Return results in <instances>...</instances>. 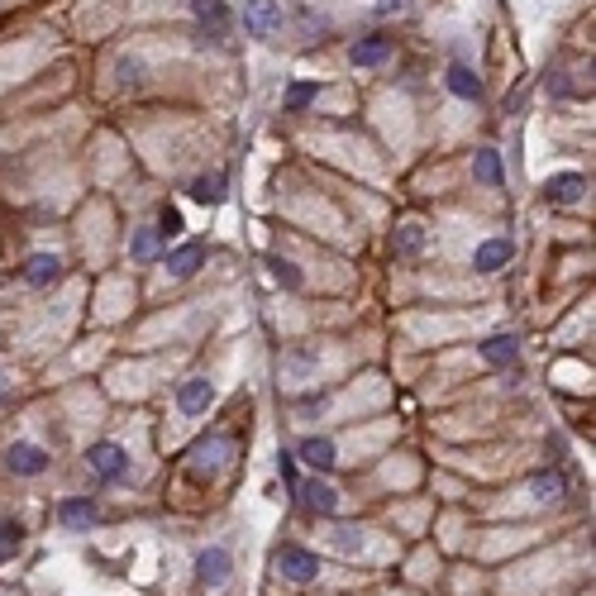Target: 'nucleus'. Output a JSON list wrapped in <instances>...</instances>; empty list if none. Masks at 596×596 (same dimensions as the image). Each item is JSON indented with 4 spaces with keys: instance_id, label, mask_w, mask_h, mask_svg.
<instances>
[{
    "instance_id": "obj_1",
    "label": "nucleus",
    "mask_w": 596,
    "mask_h": 596,
    "mask_svg": "<svg viewBox=\"0 0 596 596\" xmlns=\"http://www.w3.org/2000/svg\"><path fill=\"white\" fill-rule=\"evenodd\" d=\"M272 568L282 572L287 582H310L315 572H320V559H315L310 549H301V544H282L272 553Z\"/></svg>"
},
{
    "instance_id": "obj_2",
    "label": "nucleus",
    "mask_w": 596,
    "mask_h": 596,
    "mask_svg": "<svg viewBox=\"0 0 596 596\" xmlns=\"http://www.w3.org/2000/svg\"><path fill=\"white\" fill-rule=\"evenodd\" d=\"M191 15H196V25H201V38L196 44L205 48H215L220 38H225V29H229V5L225 0H191Z\"/></svg>"
},
{
    "instance_id": "obj_3",
    "label": "nucleus",
    "mask_w": 596,
    "mask_h": 596,
    "mask_svg": "<svg viewBox=\"0 0 596 596\" xmlns=\"http://www.w3.org/2000/svg\"><path fill=\"white\" fill-rule=\"evenodd\" d=\"M87 467H91V477H96V482H120V477H124V467H130V454H124L120 444H91Z\"/></svg>"
},
{
    "instance_id": "obj_4",
    "label": "nucleus",
    "mask_w": 596,
    "mask_h": 596,
    "mask_svg": "<svg viewBox=\"0 0 596 596\" xmlns=\"http://www.w3.org/2000/svg\"><path fill=\"white\" fill-rule=\"evenodd\" d=\"M244 29L253 38H272L282 29V0H248L244 5Z\"/></svg>"
},
{
    "instance_id": "obj_5",
    "label": "nucleus",
    "mask_w": 596,
    "mask_h": 596,
    "mask_svg": "<svg viewBox=\"0 0 596 596\" xmlns=\"http://www.w3.org/2000/svg\"><path fill=\"white\" fill-rule=\"evenodd\" d=\"M234 454V444L225 439V434H210L205 444H196V454H191V473H196V477H215L220 473V467H225V458Z\"/></svg>"
},
{
    "instance_id": "obj_6",
    "label": "nucleus",
    "mask_w": 596,
    "mask_h": 596,
    "mask_svg": "<svg viewBox=\"0 0 596 596\" xmlns=\"http://www.w3.org/2000/svg\"><path fill=\"white\" fill-rule=\"evenodd\" d=\"M229 572H234V559H229V549H220V544H210L201 559H196V582H201L205 591H210V587H225Z\"/></svg>"
},
{
    "instance_id": "obj_7",
    "label": "nucleus",
    "mask_w": 596,
    "mask_h": 596,
    "mask_svg": "<svg viewBox=\"0 0 596 596\" xmlns=\"http://www.w3.org/2000/svg\"><path fill=\"white\" fill-rule=\"evenodd\" d=\"M5 467H10L15 477H38L48 467V454L38 449V444H10V449H5Z\"/></svg>"
},
{
    "instance_id": "obj_8",
    "label": "nucleus",
    "mask_w": 596,
    "mask_h": 596,
    "mask_svg": "<svg viewBox=\"0 0 596 596\" xmlns=\"http://www.w3.org/2000/svg\"><path fill=\"white\" fill-rule=\"evenodd\" d=\"M582 191H587L582 173H559V177L544 182V201L549 205H572V201H582Z\"/></svg>"
},
{
    "instance_id": "obj_9",
    "label": "nucleus",
    "mask_w": 596,
    "mask_h": 596,
    "mask_svg": "<svg viewBox=\"0 0 596 596\" xmlns=\"http://www.w3.org/2000/svg\"><path fill=\"white\" fill-rule=\"evenodd\" d=\"M296 497H301V506L310 510V516H334V506H339V492L329 482H306V486H296Z\"/></svg>"
},
{
    "instance_id": "obj_10",
    "label": "nucleus",
    "mask_w": 596,
    "mask_h": 596,
    "mask_svg": "<svg viewBox=\"0 0 596 596\" xmlns=\"http://www.w3.org/2000/svg\"><path fill=\"white\" fill-rule=\"evenodd\" d=\"M349 58H353V68H382V62L392 58V44L382 34H368V38H358V44L349 48Z\"/></svg>"
},
{
    "instance_id": "obj_11",
    "label": "nucleus",
    "mask_w": 596,
    "mask_h": 596,
    "mask_svg": "<svg viewBox=\"0 0 596 596\" xmlns=\"http://www.w3.org/2000/svg\"><path fill=\"white\" fill-rule=\"evenodd\" d=\"M210 401H215V387H210L205 377H191V382H182V392H177V406L186 411V415H201Z\"/></svg>"
},
{
    "instance_id": "obj_12",
    "label": "nucleus",
    "mask_w": 596,
    "mask_h": 596,
    "mask_svg": "<svg viewBox=\"0 0 596 596\" xmlns=\"http://www.w3.org/2000/svg\"><path fill=\"white\" fill-rule=\"evenodd\" d=\"M96 516H100V510H96L91 497H77V501H62V506H58V520L68 525V529H91Z\"/></svg>"
},
{
    "instance_id": "obj_13",
    "label": "nucleus",
    "mask_w": 596,
    "mask_h": 596,
    "mask_svg": "<svg viewBox=\"0 0 596 596\" xmlns=\"http://www.w3.org/2000/svg\"><path fill=\"white\" fill-rule=\"evenodd\" d=\"M296 454H301V458L315 467V473H329V467L339 463V454H334V439H320V434L301 439V449H296Z\"/></svg>"
},
{
    "instance_id": "obj_14",
    "label": "nucleus",
    "mask_w": 596,
    "mask_h": 596,
    "mask_svg": "<svg viewBox=\"0 0 596 596\" xmlns=\"http://www.w3.org/2000/svg\"><path fill=\"white\" fill-rule=\"evenodd\" d=\"M482 358H486V363H497V368H510L520 358V339L516 334H492L482 344Z\"/></svg>"
},
{
    "instance_id": "obj_15",
    "label": "nucleus",
    "mask_w": 596,
    "mask_h": 596,
    "mask_svg": "<svg viewBox=\"0 0 596 596\" xmlns=\"http://www.w3.org/2000/svg\"><path fill=\"white\" fill-rule=\"evenodd\" d=\"M62 277V263L53 258V253H34V258L25 263V282L29 287H53Z\"/></svg>"
},
{
    "instance_id": "obj_16",
    "label": "nucleus",
    "mask_w": 596,
    "mask_h": 596,
    "mask_svg": "<svg viewBox=\"0 0 596 596\" xmlns=\"http://www.w3.org/2000/svg\"><path fill=\"white\" fill-rule=\"evenodd\" d=\"M510 263V239H486L477 253H473V267L477 272H501Z\"/></svg>"
},
{
    "instance_id": "obj_17",
    "label": "nucleus",
    "mask_w": 596,
    "mask_h": 596,
    "mask_svg": "<svg viewBox=\"0 0 596 596\" xmlns=\"http://www.w3.org/2000/svg\"><path fill=\"white\" fill-rule=\"evenodd\" d=\"M205 263V244H182L177 253H167V272L173 277H191Z\"/></svg>"
},
{
    "instance_id": "obj_18",
    "label": "nucleus",
    "mask_w": 596,
    "mask_h": 596,
    "mask_svg": "<svg viewBox=\"0 0 596 596\" xmlns=\"http://www.w3.org/2000/svg\"><path fill=\"white\" fill-rule=\"evenodd\" d=\"M449 91L458 100H477L482 96V81H477V72L467 68V62H454V68H449Z\"/></svg>"
},
{
    "instance_id": "obj_19",
    "label": "nucleus",
    "mask_w": 596,
    "mask_h": 596,
    "mask_svg": "<svg viewBox=\"0 0 596 596\" xmlns=\"http://www.w3.org/2000/svg\"><path fill=\"white\" fill-rule=\"evenodd\" d=\"M191 196H196L201 205H220V201H225V177H220V173L196 177V182H191Z\"/></svg>"
},
{
    "instance_id": "obj_20",
    "label": "nucleus",
    "mask_w": 596,
    "mask_h": 596,
    "mask_svg": "<svg viewBox=\"0 0 596 596\" xmlns=\"http://www.w3.org/2000/svg\"><path fill=\"white\" fill-rule=\"evenodd\" d=\"M473 177L482 186H501V158L492 153V148H482V153L473 158Z\"/></svg>"
},
{
    "instance_id": "obj_21",
    "label": "nucleus",
    "mask_w": 596,
    "mask_h": 596,
    "mask_svg": "<svg viewBox=\"0 0 596 596\" xmlns=\"http://www.w3.org/2000/svg\"><path fill=\"white\" fill-rule=\"evenodd\" d=\"M392 248L401 253V258H411V253H420V248H424V225H401V229L392 234Z\"/></svg>"
},
{
    "instance_id": "obj_22",
    "label": "nucleus",
    "mask_w": 596,
    "mask_h": 596,
    "mask_svg": "<svg viewBox=\"0 0 596 596\" xmlns=\"http://www.w3.org/2000/svg\"><path fill=\"white\" fill-rule=\"evenodd\" d=\"M529 492H535L539 501H559L563 497V473H539L535 482H529Z\"/></svg>"
},
{
    "instance_id": "obj_23",
    "label": "nucleus",
    "mask_w": 596,
    "mask_h": 596,
    "mask_svg": "<svg viewBox=\"0 0 596 596\" xmlns=\"http://www.w3.org/2000/svg\"><path fill=\"white\" fill-rule=\"evenodd\" d=\"M186 229V220H182V210L177 205H162V215H158V239H177V234Z\"/></svg>"
},
{
    "instance_id": "obj_24",
    "label": "nucleus",
    "mask_w": 596,
    "mask_h": 596,
    "mask_svg": "<svg viewBox=\"0 0 596 596\" xmlns=\"http://www.w3.org/2000/svg\"><path fill=\"white\" fill-rule=\"evenodd\" d=\"M267 272H272V282H277V287H287V291L301 287V272H296L287 258H267Z\"/></svg>"
},
{
    "instance_id": "obj_25",
    "label": "nucleus",
    "mask_w": 596,
    "mask_h": 596,
    "mask_svg": "<svg viewBox=\"0 0 596 596\" xmlns=\"http://www.w3.org/2000/svg\"><path fill=\"white\" fill-rule=\"evenodd\" d=\"M334 549L344 553V559H353V553H363V535H358L353 525H339L334 529Z\"/></svg>"
},
{
    "instance_id": "obj_26",
    "label": "nucleus",
    "mask_w": 596,
    "mask_h": 596,
    "mask_svg": "<svg viewBox=\"0 0 596 596\" xmlns=\"http://www.w3.org/2000/svg\"><path fill=\"white\" fill-rule=\"evenodd\" d=\"M120 87H130V91H139L143 87V62L139 58H120Z\"/></svg>"
},
{
    "instance_id": "obj_27",
    "label": "nucleus",
    "mask_w": 596,
    "mask_h": 596,
    "mask_svg": "<svg viewBox=\"0 0 596 596\" xmlns=\"http://www.w3.org/2000/svg\"><path fill=\"white\" fill-rule=\"evenodd\" d=\"M315 96H320V87H315V81H296V87L287 91V110H306Z\"/></svg>"
},
{
    "instance_id": "obj_28",
    "label": "nucleus",
    "mask_w": 596,
    "mask_h": 596,
    "mask_svg": "<svg viewBox=\"0 0 596 596\" xmlns=\"http://www.w3.org/2000/svg\"><path fill=\"white\" fill-rule=\"evenodd\" d=\"M153 248H158V234H153V229H139V234H134V244H130V253H134L139 263L153 258Z\"/></svg>"
},
{
    "instance_id": "obj_29",
    "label": "nucleus",
    "mask_w": 596,
    "mask_h": 596,
    "mask_svg": "<svg viewBox=\"0 0 596 596\" xmlns=\"http://www.w3.org/2000/svg\"><path fill=\"white\" fill-rule=\"evenodd\" d=\"M287 368L291 372H310V368H320V353H315V349H291L287 353Z\"/></svg>"
},
{
    "instance_id": "obj_30",
    "label": "nucleus",
    "mask_w": 596,
    "mask_h": 596,
    "mask_svg": "<svg viewBox=\"0 0 596 596\" xmlns=\"http://www.w3.org/2000/svg\"><path fill=\"white\" fill-rule=\"evenodd\" d=\"M19 544H25V529H19L15 520H5V525H0V559H5L10 549H19Z\"/></svg>"
},
{
    "instance_id": "obj_31",
    "label": "nucleus",
    "mask_w": 596,
    "mask_h": 596,
    "mask_svg": "<svg viewBox=\"0 0 596 596\" xmlns=\"http://www.w3.org/2000/svg\"><path fill=\"white\" fill-rule=\"evenodd\" d=\"M277 473H282V482L291 486V492L301 486V477H296V454H282V458H277Z\"/></svg>"
},
{
    "instance_id": "obj_32",
    "label": "nucleus",
    "mask_w": 596,
    "mask_h": 596,
    "mask_svg": "<svg viewBox=\"0 0 596 596\" xmlns=\"http://www.w3.org/2000/svg\"><path fill=\"white\" fill-rule=\"evenodd\" d=\"M549 91H553V96H568L572 87H568V81H563V72H549Z\"/></svg>"
},
{
    "instance_id": "obj_33",
    "label": "nucleus",
    "mask_w": 596,
    "mask_h": 596,
    "mask_svg": "<svg viewBox=\"0 0 596 596\" xmlns=\"http://www.w3.org/2000/svg\"><path fill=\"white\" fill-rule=\"evenodd\" d=\"M401 10H406V0H382L377 5V15H401Z\"/></svg>"
}]
</instances>
